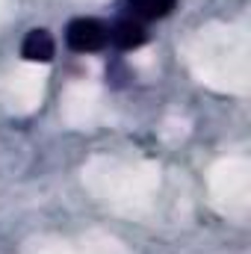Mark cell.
I'll return each instance as SVG.
<instances>
[{
    "label": "cell",
    "instance_id": "cell-2",
    "mask_svg": "<svg viewBox=\"0 0 251 254\" xmlns=\"http://www.w3.org/2000/svg\"><path fill=\"white\" fill-rule=\"evenodd\" d=\"M145 42H148V30L136 18H119L110 27V45H116L119 51H136Z\"/></svg>",
    "mask_w": 251,
    "mask_h": 254
},
{
    "label": "cell",
    "instance_id": "cell-3",
    "mask_svg": "<svg viewBox=\"0 0 251 254\" xmlns=\"http://www.w3.org/2000/svg\"><path fill=\"white\" fill-rule=\"evenodd\" d=\"M54 54H57L54 36H51L48 30H42V27L30 30V33L24 36V42H21V57H24L27 63H51Z\"/></svg>",
    "mask_w": 251,
    "mask_h": 254
},
{
    "label": "cell",
    "instance_id": "cell-1",
    "mask_svg": "<svg viewBox=\"0 0 251 254\" xmlns=\"http://www.w3.org/2000/svg\"><path fill=\"white\" fill-rule=\"evenodd\" d=\"M65 42L74 54H98L110 45V27L98 18H74L65 27Z\"/></svg>",
    "mask_w": 251,
    "mask_h": 254
},
{
    "label": "cell",
    "instance_id": "cell-4",
    "mask_svg": "<svg viewBox=\"0 0 251 254\" xmlns=\"http://www.w3.org/2000/svg\"><path fill=\"white\" fill-rule=\"evenodd\" d=\"M125 3V9L130 12V18H136V21H160V18H166L175 6H178V0H122Z\"/></svg>",
    "mask_w": 251,
    "mask_h": 254
}]
</instances>
